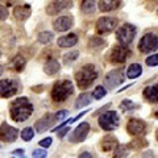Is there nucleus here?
Instances as JSON below:
<instances>
[{
	"label": "nucleus",
	"instance_id": "1",
	"mask_svg": "<svg viewBox=\"0 0 158 158\" xmlns=\"http://www.w3.org/2000/svg\"><path fill=\"white\" fill-rule=\"evenodd\" d=\"M9 112H11V116L15 121L23 123L28 120L29 116L32 115L33 106L27 98H17L16 100L12 102Z\"/></svg>",
	"mask_w": 158,
	"mask_h": 158
},
{
	"label": "nucleus",
	"instance_id": "2",
	"mask_svg": "<svg viewBox=\"0 0 158 158\" xmlns=\"http://www.w3.org/2000/svg\"><path fill=\"white\" fill-rule=\"evenodd\" d=\"M98 78V71L95 66L92 65H86V66H82L75 74V81H77V85L81 90H85V88L90 87L95 79Z\"/></svg>",
	"mask_w": 158,
	"mask_h": 158
},
{
	"label": "nucleus",
	"instance_id": "3",
	"mask_svg": "<svg viewBox=\"0 0 158 158\" xmlns=\"http://www.w3.org/2000/svg\"><path fill=\"white\" fill-rule=\"evenodd\" d=\"M74 92L73 82L70 81H58L56 85L53 86L52 90V99L57 103L65 102L67 98H70Z\"/></svg>",
	"mask_w": 158,
	"mask_h": 158
},
{
	"label": "nucleus",
	"instance_id": "4",
	"mask_svg": "<svg viewBox=\"0 0 158 158\" xmlns=\"http://www.w3.org/2000/svg\"><path fill=\"white\" fill-rule=\"evenodd\" d=\"M118 115L116 111H108L99 116V125L104 131H113L118 125Z\"/></svg>",
	"mask_w": 158,
	"mask_h": 158
},
{
	"label": "nucleus",
	"instance_id": "5",
	"mask_svg": "<svg viewBox=\"0 0 158 158\" xmlns=\"http://www.w3.org/2000/svg\"><path fill=\"white\" fill-rule=\"evenodd\" d=\"M136 36V28L131 25V24H124L123 27H120L116 32V38L117 41L121 44L123 46L128 45L133 41V38Z\"/></svg>",
	"mask_w": 158,
	"mask_h": 158
},
{
	"label": "nucleus",
	"instance_id": "6",
	"mask_svg": "<svg viewBox=\"0 0 158 158\" xmlns=\"http://www.w3.org/2000/svg\"><path fill=\"white\" fill-rule=\"evenodd\" d=\"M125 74L123 69H117V70H112L111 73H108L104 78V85L108 88H115L117 85L124 82Z\"/></svg>",
	"mask_w": 158,
	"mask_h": 158
},
{
	"label": "nucleus",
	"instance_id": "7",
	"mask_svg": "<svg viewBox=\"0 0 158 158\" xmlns=\"http://www.w3.org/2000/svg\"><path fill=\"white\" fill-rule=\"evenodd\" d=\"M157 46H158L157 36L156 34H152V33H148L141 38L138 49H140V52H142V53H150V52H154Z\"/></svg>",
	"mask_w": 158,
	"mask_h": 158
},
{
	"label": "nucleus",
	"instance_id": "8",
	"mask_svg": "<svg viewBox=\"0 0 158 158\" xmlns=\"http://www.w3.org/2000/svg\"><path fill=\"white\" fill-rule=\"evenodd\" d=\"M117 27V19L115 17H100L96 23V31L99 33H110Z\"/></svg>",
	"mask_w": 158,
	"mask_h": 158
},
{
	"label": "nucleus",
	"instance_id": "9",
	"mask_svg": "<svg viewBox=\"0 0 158 158\" xmlns=\"http://www.w3.org/2000/svg\"><path fill=\"white\" fill-rule=\"evenodd\" d=\"M17 129L11 125H8L7 123H3L0 125V140L4 142H13L17 138Z\"/></svg>",
	"mask_w": 158,
	"mask_h": 158
},
{
	"label": "nucleus",
	"instance_id": "10",
	"mask_svg": "<svg viewBox=\"0 0 158 158\" xmlns=\"http://www.w3.org/2000/svg\"><path fill=\"white\" fill-rule=\"evenodd\" d=\"M17 92V85L11 79H3L0 81V98H9Z\"/></svg>",
	"mask_w": 158,
	"mask_h": 158
},
{
	"label": "nucleus",
	"instance_id": "11",
	"mask_svg": "<svg viewBox=\"0 0 158 158\" xmlns=\"http://www.w3.org/2000/svg\"><path fill=\"white\" fill-rule=\"evenodd\" d=\"M131 56V50L128 49L127 46H123V45H118L115 46L112 49V53H111V61L115 62V63H123L127 61V58Z\"/></svg>",
	"mask_w": 158,
	"mask_h": 158
},
{
	"label": "nucleus",
	"instance_id": "12",
	"mask_svg": "<svg viewBox=\"0 0 158 158\" xmlns=\"http://www.w3.org/2000/svg\"><path fill=\"white\" fill-rule=\"evenodd\" d=\"M88 132H90V124H88V123H81V124L75 128V131L73 132L70 141L71 142H82L87 137Z\"/></svg>",
	"mask_w": 158,
	"mask_h": 158
},
{
	"label": "nucleus",
	"instance_id": "13",
	"mask_svg": "<svg viewBox=\"0 0 158 158\" xmlns=\"http://www.w3.org/2000/svg\"><path fill=\"white\" fill-rule=\"evenodd\" d=\"M127 131L132 136H140L146 131V124L138 118H132L127 124Z\"/></svg>",
	"mask_w": 158,
	"mask_h": 158
},
{
	"label": "nucleus",
	"instance_id": "14",
	"mask_svg": "<svg viewBox=\"0 0 158 158\" xmlns=\"http://www.w3.org/2000/svg\"><path fill=\"white\" fill-rule=\"evenodd\" d=\"M56 121H57V118H56L54 115H46V116H44L42 118H40V120L36 121L34 128H36V131L38 133H42V132L48 131Z\"/></svg>",
	"mask_w": 158,
	"mask_h": 158
},
{
	"label": "nucleus",
	"instance_id": "15",
	"mask_svg": "<svg viewBox=\"0 0 158 158\" xmlns=\"http://www.w3.org/2000/svg\"><path fill=\"white\" fill-rule=\"evenodd\" d=\"M73 3L71 2H65V0H59V2H53L46 7V12L48 15H57L63 9L71 8Z\"/></svg>",
	"mask_w": 158,
	"mask_h": 158
},
{
	"label": "nucleus",
	"instance_id": "16",
	"mask_svg": "<svg viewBox=\"0 0 158 158\" xmlns=\"http://www.w3.org/2000/svg\"><path fill=\"white\" fill-rule=\"evenodd\" d=\"M71 27H73V20H71V17H69V16L58 17L53 24L54 31H57V32H66Z\"/></svg>",
	"mask_w": 158,
	"mask_h": 158
},
{
	"label": "nucleus",
	"instance_id": "17",
	"mask_svg": "<svg viewBox=\"0 0 158 158\" xmlns=\"http://www.w3.org/2000/svg\"><path fill=\"white\" fill-rule=\"evenodd\" d=\"M31 15H32V8L28 4H20V6H16L13 8V16L17 20H20V21L27 20Z\"/></svg>",
	"mask_w": 158,
	"mask_h": 158
},
{
	"label": "nucleus",
	"instance_id": "18",
	"mask_svg": "<svg viewBox=\"0 0 158 158\" xmlns=\"http://www.w3.org/2000/svg\"><path fill=\"white\" fill-rule=\"evenodd\" d=\"M77 42H78V36L74 33L58 38V46L59 48H71V46L75 45Z\"/></svg>",
	"mask_w": 158,
	"mask_h": 158
},
{
	"label": "nucleus",
	"instance_id": "19",
	"mask_svg": "<svg viewBox=\"0 0 158 158\" xmlns=\"http://www.w3.org/2000/svg\"><path fill=\"white\" fill-rule=\"evenodd\" d=\"M59 69H61L59 62L57 61V59L50 58V59H48L45 66H44V71H45L48 75H54V74H57L59 71Z\"/></svg>",
	"mask_w": 158,
	"mask_h": 158
},
{
	"label": "nucleus",
	"instance_id": "20",
	"mask_svg": "<svg viewBox=\"0 0 158 158\" xmlns=\"http://www.w3.org/2000/svg\"><path fill=\"white\" fill-rule=\"evenodd\" d=\"M120 6V2H115V0H100L98 3V7L102 12H111Z\"/></svg>",
	"mask_w": 158,
	"mask_h": 158
},
{
	"label": "nucleus",
	"instance_id": "21",
	"mask_svg": "<svg viewBox=\"0 0 158 158\" xmlns=\"http://www.w3.org/2000/svg\"><path fill=\"white\" fill-rule=\"evenodd\" d=\"M100 146H102V150L103 152H110V150L115 149V148L117 146V140L113 136H106L102 140Z\"/></svg>",
	"mask_w": 158,
	"mask_h": 158
},
{
	"label": "nucleus",
	"instance_id": "22",
	"mask_svg": "<svg viewBox=\"0 0 158 158\" xmlns=\"http://www.w3.org/2000/svg\"><path fill=\"white\" fill-rule=\"evenodd\" d=\"M144 96H145V99H148L149 102H152V103H157V100H158L157 85H153V86L146 87L145 90H144Z\"/></svg>",
	"mask_w": 158,
	"mask_h": 158
},
{
	"label": "nucleus",
	"instance_id": "23",
	"mask_svg": "<svg viewBox=\"0 0 158 158\" xmlns=\"http://www.w3.org/2000/svg\"><path fill=\"white\" fill-rule=\"evenodd\" d=\"M141 73H142V67L138 65V63H132V65L128 67L125 75L129 79H136L141 75Z\"/></svg>",
	"mask_w": 158,
	"mask_h": 158
},
{
	"label": "nucleus",
	"instance_id": "24",
	"mask_svg": "<svg viewBox=\"0 0 158 158\" xmlns=\"http://www.w3.org/2000/svg\"><path fill=\"white\" fill-rule=\"evenodd\" d=\"M11 67L15 71H23L24 67H25V58L21 56H16L11 61Z\"/></svg>",
	"mask_w": 158,
	"mask_h": 158
},
{
	"label": "nucleus",
	"instance_id": "25",
	"mask_svg": "<svg viewBox=\"0 0 158 158\" xmlns=\"http://www.w3.org/2000/svg\"><path fill=\"white\" fill-rule=\"evenodd\" d=\"M53 38H54V34H53L52 32H49V31L41 32V33L38 34V37H37L38 42L44 44V45H46V44H50V42L53 41Z\"/></svg>",
	"mask_w": 158,
	"mask_h": 158
},
{
	"label": "nucleus",
	"instance_id": "26",
	"mask_svg": "<svg viewBox=\"0 0 158 158\" xmlns=\"http://www.w3.org/2000/svg\"><path fill=\"white\" fill-rule=\"evenodd\" d=\"M81 9L83 13H92L96 9V3L92 2V0H85L81 6Z\"/></svg>",
	"mask_w": 158,
	"mask_h": 158
},
{
	"label": "nucleus",
	"instance_id": "27",
	"mask_svg": "<svg viewBox=\"0 0 158 158\" xmlns=\"http://www.w3.org/2000/svg\"><path fill=\"white\" fill-rule=\"evenodd\" d=\"M90 103H91L90 94H81L79 98L77 99V102H75V107L77 108H82V107H85L87 104H90Z\"/></svg>",
	"mask_w": 158,
	"mask_h": 158
},
{
	"label": "nucleus",
	"instance_id": "28",
	"mask_svg": "<svg viewBox=\"0 0 158 158\" xmlns=\"http://www.w3.org/2000/svg\"><path fill=\"white\" fill-rule=\"evenodd\" d=\"M88 46H90V49H95V50H98V49H102L106 46V41L99 37H92L90 40V42H88Z\"/></svg>",
	"mask_w": 158,
	"mask_h": 158
},
{
	"label": "nucleus",
	"instance_id": "29",
	"mask_svg": "<svg viewBox=\"0 0 158 158\" xmlns=\"http://www.w3.org/2000/svg\"><path fill=\"white\" fill-rule=\"evenodd\" d=\"M78 56H79V52H69V53H66L65 56H63V63H66V65H70L71 62H74L75 59L78 58Z\"/></svg>",
	"mask_w": 158,
	"mask_h": 158
},
{
	"label": "nucleus",
	"instance_id": "30",
	"mask_svg": "<svg viewBox=\"0 0 158 158\" xmlns=\"http://www.w3.org/2000/svg\"><path fill=\"white\" fill-rule=\"evenodd\" d=\"M120 108L123 111H132V110H136L137 104H136V103H133L132 100H128V99H125V100L121 102Z\"/></svg>",
	"mask_w": 158,
	"mask_h": 158
},
{
	"label": "nucleus",
	"instance_id": "31",
	"mask_svg": "<svg viewBox=\"0 0 158 158\" xmlns=\"http://www.w3.org/2000/svg\"><path fill=\"white\" fill-rule=\"evenodd\" d=\"M128 154L127 146H116L115 153H113V158H124Z\"/></svg>",
	"mask_w": 158,
	"mask_h": 158
},
{
	"label": "nucleus",
	"instance_id": "32",
	"mask_svg": "<svg viewBox=\"0 0 158 158\" xmlns=\"http://www.w3.org/2000/svg\"><path fill=\"white\" fill-rule=\"evenodd\" d=\"M107 94V91H106V88L103 87V86H98L95 90H94V92H92V98L94 99H96V100H99V99H102L103 96H104Z\"/></svg>",
	"mask_w": 158,
	"mask_h": 158
},
{
	"label": "nucleus",
	"instance_id": "33",
	"mask_svg": "<svg viewBox=\"0 0 158 158\" xmlns=\"http://www.w3.org/2000/svg\"><path fill=\"white\" fill-rule=\"evenodd\" d=\"M33 136H34V131L29 127L25 128V129H23V132H21V138L24 141H31L33 138Z\"/></svg>",
	"mask_w": 158,
	"mask_h": 158
},
{
	"label": "nucleus",
	"instance_id": "34",
	"mask_svg": "<svg viewBox=\"0 0 158 158\" xmlns=\"http://www.w3.org/2000/svg\"><path fill=\"white\" fill-rule=\"evenodd\" d=\"M32 156H33V158H46L48 152L44 149H36V150H33Z\"/></svg>",
	"mask_w": 158,
	"mask_h": 158
},
{
	"label": "nucleus",
	"instance_id": "35",
	"mask_svg": "<svg viewBox=\"0 0 158 158\" xmlns=\"http://www.w3.org/2000/svg\"><path fill=\"white\" fill-rule=\"evenodd\" d=\"M157 63H158V56H157V54H153V56L146 58V65H149V66H157Z\"/></svg>",
	"mask_w": 158,
	"mask_h": 158
},
{
	"label": "nucleus",
	"instance_id": "36",
	"mask_svg": "<svg viewBox=\"0 0 158 158\" xmlns=\"http://www.w3.org/2000/svg\"><path fill=\"white\" fill-rule=\"evenodd\" d=\"M8 15H9L8 9L4 6H0V21H4V20L8 17Z\"/></svg>",
	"mask_w": 158,
	"mask_h": 158
},
{
	"label": "nucleus",
	"instance_id": "37",
	"mask_svg": "<svg viewBox=\"0 0 158 158\" xmlns=\"http://www.w3.org/2000/svg\"><path fill=\"white\" fill-rule=\"evenodd\" d=\"M52 142H53V138L52 137H46V138H44V140H41L38 142L40 146H42V148H49L52 145Z\"/></svg>",
	"mask_w": 158,
	"mask_h": 158
},
{
	"label": "nucleus",
	"instance_id": "38",
	"mask_svg": "<svg viewBox=\"0 0 158 158\" xmlns=\"http://www.w3.org/2000/svg\"><path fill=\"white\" fill-rule=\"evenodd\" d=\"M67 113H69L67 111H59V112H57L54 116H56L57 120H61V118H65V117L67 116Z\"/></svg>",
	"mask_w": 158,
	"mask_h": 158
},
{
	"label": "nucleus",
	"instance_id": "39",
	"mask_svg": "<svg viewBox=\"0 0 158 158\" xmlns=\"http://www.w3.org/2000/svg\"><path fill=\"white\" fill-rule=\"evenodd\" d=\"M79 158H91V154H90V153H82V154H81V157H79Z\"/></svg>",
	"mask_w": 158,
	"mask_h": 158
},
{
	"label": "nucleus",
	"instance_id": "40",
	"mask_svg": "<svg viewBox=\"0 0 158 158\" xmlns=\"http://www.w3.org/2000/svg\"><path fill=\"white\" fill-rule=\"evenodd\" d=\"M67 131H69V128L66 127V128H65V129H63V131H62L61 133H59V137H63V136H65V135H66V133H67Z\"/></svg>",
	"mask_w": 158,
	"mask_h": 158
},
{
	"label": "nucleus",
	"instance_id": "41",
	"mask_svg": "<svg viewBox=\"0 0 158 158\" xmlns=\"http://www.w3.org/2000/svg\"><path fill=\"white\" fill-rule=\"evenodd\" d=\"M13 154H20V156H24V150H20V149H19V150H15V152H13Z\"/></svg>",
	"mask_w": 158,
	"mask_h": 158
},
{
	"label": "nucleus",
	"instance_id": "42",
	"mask_svg": "<svg viewBox=\"0 0 158 158\" xmlns=\"http://www.w3.org/2000/svg\"><path fill=\"white\" fill-rule=\"evenodd\" d=\"M3 71H4V67H3L2 65H0V75H2V74H3Z\"/></svg>",
	"mask_w": 158,
	"mask_h": 158
},
{
	"label": "nucleus",
	"instance_id": "43",
	"mask_svg": "<svg viewBox=\"0 0 158 158\" xmlns=\"http://www.w3.org/2000/svg\"><path fill=\"white\" fill-rule=\"evenodd\" d=\"M0 58H2V52H0Z\"/></svg>",
	"mask_w": 158,
	"mask_h": 158
}]
</instances>
